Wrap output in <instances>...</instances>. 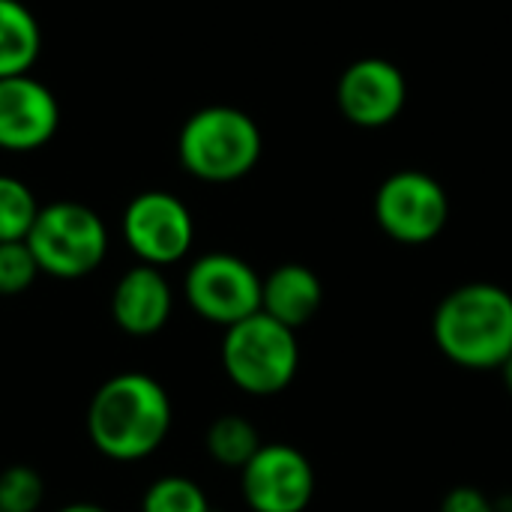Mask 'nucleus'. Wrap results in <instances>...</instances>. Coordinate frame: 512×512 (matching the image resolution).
Returning <instances> with one entry per match:
<instances>
[{
	"label": "nucleus",
	"instance_id": "obj_18",
	"mask_svg": "<svg viewBox=\"0 0 512 512\" xmlns=\"http://www.w3.org/2000/svg\"><path fill=\"white\" fill-rule=\"evenodd\" d=\"M45 501V480L27 468L12 465L0 471V512H39Z\"/></svg>",
	"mask_w": 512,
	"mask_h": 512
},
{
	"label": "nucleus",
	"instance_id": "obj_3",
	"mask_svg": "<svg viewBox=\"0 0 512 512\" xmlns=\"http://www.w3.org/2000/svg\"><path fill=\"white\" fill-rule=\"evenodd\" d=\"M258 123L234 105H207L186 117L177 135L183 171L204 183H234L261 159Z\"/></svg>",
	"mask_w": 512,
	"mask_h": 512
},
{
	"label": "nucleus",
	"instance_id": "obj_19",
	"mask_svg": "<svg viewBox=\"0 0 512 512\" xmlns=\"http://www.w3.org/2000/svg\"><path fill=\"white\" fill-rule=\"evenodd\" d=\"M39 273L42 270H39L27 240L0 243V297H15V294L27 291Z\"/></svg>",
	"mask_w": 512,
	"mask_h": 512
},
{
	"label": "nucleus",
	"instance_id": "obj_22",
	"mask_svg": "<svg viewBox=\"0 0 512 512\" xmlns=\"http://www.w3.org/2000/svg\"><path fill=\"white\" fill-rule=\"evenodd\" d=\"M501 375H504V384H507V390H510V396H512V357L501 366Z\"/></svg>",
	"mask_w": 512,
	"mask_h": 512
},
{
	"label": "nucleus",
	"instance_id": "obj_12",
	"mask_svg": "<svg viewBox=\"0 0 512 512\" xmlns=\"http://www.w3.org/2000/svg\"><path fill=\"white\" fill-rule=\"evenodd\" d=\"M174 294L159 267L138 264L120 276L111 294V318L129 336H153L171 318Z\"/></svg>",
	"mask_w": 512,
	"mask_h": 512
},
{
	"label": "nucleus",
	"instance_id": "obj_16",
	"mask_svg": "<svg viewBox=\"0 0 512 512\" xmlns=\"http://www.w3.org/2000/svg\"><path fill=\"white\" fill-rule=\"evenodd\" d=\"M39 204L27 183L18 177L0 174V243L27 240L33 222H36Z\"/></svg>",
	"mask_w": 512,
	"mask_h": 512
},
{
	"label": "nucleus",
	"instance_id": "obj_21",
	"mask_svg": "<svg viewBox=\"0 0 512 512\" xmlns=\"http://www.w3.org/2000/svg\"><path fill=\"white\" fill-rule=\"evenodd\" d=\"M57 512H108L102 510V507H96V504H69V507H63V510Z\"/></svg>",
	"mask_w": 512,
	"mask_h": 512
},
{
	"label": "nucleus",
	"instance_id": "obj_15",
	"mask_svg": "<svg viewBox=\"0 0 512 512\" xmlns=\"http://www.w3.org/2000/svg\"><path fill=\"white\" fill-rule=\"evenodd\" d=\"M261 447L264 444L258 438V429L240 414H225V417L213 420L207 429V453L222 468L243 471Z\"/></svg>",
	"mask_w": 512,
	"mask_h": 512
},
{
	"label": "nucleus",
	"instance_id": "obj_8",
	"mask_svg": "<svg viewBox=\"0 0 512 512\" xmlns=\"http://www.w3.org/2000/svg\"><path fill=\"white\" fill-rule=\"evenodd\" d=\"M123 240L141 264L162 270L189 255L195 222L177 195L147 189L135 195L123 210Z\"/></svg>",
	"mask_w": 512,
	"mask_h": 512
},
{
	"label": "nucleus",
	"instance_id": "obj_20",
	"mask_svg": "<svg viewBox=\"0 0 512 512\" xmlns=\"http://www.w3.org/2000/svg\"><path fill=\"white\" fill-rule=\"evenodd\" d=\"M441 512H495V504L474 486H456L444 495Z\"/></svg>",
	"mask_w": 512,
	"mask_h": 512
},
{
	"label": "nucleus",
	"instance_id": "obj_2",
	"mask_svg": "<svg viewBox=\"0 0 512 512\" xmlns=\"http://www.w3.org/2000/svg\"><path fill=\"white\" fill-rule=\"evenodd\" d=\"M432 336L450 363L474 372H501L512 357V294L489 282L450 291L435 309Z\"/></svg>",
	"mask_w": 512,
	"mask_h": 512
},
{
	"label": "nucleus",
	"instance_id": "obj_14",
	"mask_svg": "<svg viewBox=\"0 0 512 512\" xmlns=\"http://www.w3.org/2000/svg\"><path fill=\"white\" fill-rule=\"evenodd\" d=\"M42 51L36 15L21 0H0V78L27 75Z\"/></svg>",
	"mask_w": 512,
	"mask_h": 512
},
{
	"label": "nucleus",
	"instance_id": "obj_17",
	"mask_svg": "<svg viewBox=\"0 0 512 512\" xmlns=\"http://www.w3.org/2000/svg\"><path fill=\"white\" fill-rule=\"evenodd\" d=\"M141 512H213L204 489L189 477L156 480L141 501Z\"/></svg>",
	"mask_w": 512,
	"mask_h": 512
},
{
	"label": "nucleus",
	"instance_id": "obj_13",
	"mask_svg": "<svg viewBox=\"0 0 512 512\" xmlns=\"http://www.w3.org/2000/svg\"><path fill=\"white\" fill-rule=\"evenodd\" d=\"M324 303V285L306 264H282L261 279V312L291 327H306Z\"/></svg>",
	"mask_w": 512,
	"mask_h": 512
},
{
	"label": "nucleus",
	"instance_id": "obj_5",
	"mask_svg": "<svg viewBox=\"0 0 512 512\" xmlns=\"http://www.w3.org/2000/svg\"><path fill=\"white\" fill-rule=\"evenodd\" d=\"M27 246L42 273L54 279H84L105 261L108 228L87 204L51 201L39 207Z\"/></svg>",
	"mask_w": 512,
	"mask_h": 512
},
{
	"label": "nucleus",
	"instance_id": "obj_11",
	"mask_svg": "<svg viewBox=\"0 0 512 512\" xmlns=\"http://www.w3.org/2000/svg\"><path fill=\"white\" fill-rule=\"evenodd\" d=\"M60 126V105L48 84L27 75L0 78V150L33 153Z\"/></svg>",
	"mask_w": 512,
	"mask_h": 512
},
{
	"label": "nucleus",
	"instance_id": "obj_10",
	"mask_svg": "<svg viewBox=\"0 0 512 512\" xmlns=\"http://www.w3.org/2000/svg\"><path fill=\"white\" fill-rule=\"evenodd\" d=\"M408 99V81L393 60L360 57L354 60L336 84V102L348 123L360 129L390 126Z\"/></svg>",
	"mask_w": 512,
	"mask_h": 512
},
{
	"label": "nucleus",
	"instance_id": "obj_7",
	"mask_svg": "<svg viewBox=\"0 0 512 512\" xmlns=\"http://www.w3.org/2000/svg\"><path fill=\"white\" fill-rule=\"evenodd\" d=\"M183 294L195 315L225 330L261 312V276L228 252H210L192 261Z\"/></svg>",
	"mask_w": 512,
	"mask_h": 512
},
{
	"label": "nucleus",
	"instance_id": "obj_9",
	"mask_svg": "<svg viewBox=\"0 0 512 512\" xmlns=\"http://www.w3.org/2000/svg\"><path fill=\"white\" fill-rule=\"evenodd\" d=\"M252 512H303L315 495V471L291 444H264L240 471Z\"/></svg>",
	"mask_w": 512,
	"mask_h": 512
},
{
	"label": "nucleus",
	"instance_id": "obj_1",
	"mask_svg": "<svg viewBox=\"0 0 512 512\" xmlns=\"http://www.w3.org/2000/svg\"><path fill=\"white\" fill-rule=\"evenodd\" d=\"M171 432V399L165 387L141 372L108 378L90 399L87 438L114 462H138L162 447Z\"/></svg>",
	"mask_w": 512,
	"mask_h": 512
},
{
	"label": "nucleus",
	"instance_id": "obj_6",
	"mask_svg": "<svg viewBox=\"0 0 512 512\" xmlns=\"http://www.w3.org/2000/svg\"><path fill=\"white\" fill-rule=\"evenodd\" d=\"M375 219L387 237L405 246L432 243L450 219L447 189L426 171H396L375 195Z\"/></svg>",
	"mask_w": 512,
	"mask_h": 512
},
{
	"label": "nucleus",
	"instance_id": "obj_4",
	"mask_svg": "<svg viewBox=\"0 0 512 512\" xmlns=\"http://www.w3.org/2000/svg\"><path fill=\"white\" fill-rule=\"evenodd\" d=\"M222 366L234 387L249 396H276L291 387L300 369L297 333L264 312L225 330Z\"/></svg>",
	"mask_w": 512,
	"mask_h": 512
}]
</instances>
